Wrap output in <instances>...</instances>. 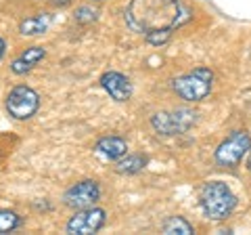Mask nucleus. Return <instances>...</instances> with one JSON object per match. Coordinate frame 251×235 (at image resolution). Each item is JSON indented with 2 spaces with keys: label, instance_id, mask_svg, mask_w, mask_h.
Masks as SVG:
<instances>
[{
  "label": "nucleus",
  "instance_id": "nucleus-12",
  "mask_svg": "<svg viewBox=\"0 0 251 235\" xmlns=\"http://www.w3.org/2000/svg\"><path fill=\"white\" fill-rule=\"evenodd\" d=\"M52 17L49 13H38L34 17H27L19 23V34L21 36H40L50 28Z\"/></svg>",
  "mask_w": 251,
  "mask_h": 235
},
{
  "label": "nucleus",
  "instance_id": "nucleus-14",
  "mask_svg": "<svg viewBox=\"0 0 251 235\" xmlns=\"http://www.w3.org/2000/svg\"><path fill=\"white\" fill-rule=\"evenodd\" d=\"M161 231L166 235H193L195 227L182 216H170L168 221L161 225Z\"/></svg>",
  "mask_w": 251,
  "mask_h": 235
},
{
  "label": "nucleus",
  "instance_id": "nucleus-11",
  "mask_svg": "<svg viewBox=\"0 0 251 235\" xmlns=\"http://www.w3.org/2000/svg\"><path fill=\"white\" fill-rule=\"evenodd\" d=\"M94 149H97L99 153H103L105 158L117 162L120 158H124V155L128 153V143H126L122 137H115V135H111V137H100L97 141V145H94Z\"/></svg>",
  "mask_w": 251,
  "mask_h": 235
},
{
  "label": "nucleus",
  "instance_id": "nucleus-21",
  "mask_svg": "<svg viewBox=\"0 0 251 235\" xmlns=\"http://www.w3.org/2000/svg\"><path fill=\"white\" fill-rule=\"evenodd\" d=\"M97 2H100V0H97Z\"/></svg>",
  "mask_w": 251,
  "mask_h": 235
},
{
  "label": "nucleus",
  "instance_id": "nucleus-7",
  "mask_svg": "<svg viewBox=\"0 0 251 235\" xmlns=\"http://www.w3.org/2000/svg\"><path fill=\"white\" fill-rule=\"evenodd\" d=\"M107 221V212L103 208L90 206L84 210H75V214L69 218L65 225V231L72 235H90L103 229V225Z\"/></svg>",
  "mask_w": 251,
  "mask_h": 235
},
{
  "label": "nucleus",
  "instance_id": "nucleus-9",
  "mask_svg": "<svg viewBox=\"0 0 251 235\" xmlns=\"http://www.w3.org/2000/svg\"><path fill=\"white\" fill-rule=\"evenodd\" d=\"M100 86L107 92L109 97L117 103H124V101H130L132 97V82L120 72H105L100 76Z\"/></svg>",
  "mask_w": 251,
  "mask_h": 235
},
{
  "label": "nucleus",
  "instance_id": "nucleus-10",
  "mask_svg": "<svg viewBox=\"0 0 251 235\" xmlns=\"http://www.w3.org/2000/svg\"><path fill=\"white\" fill-rule=\"evenodd\" d=\"M46 57V49L44 46H29V49H25L17 59H13L11 63V72L17 74V76H23L31 72L40 61Z\"/></svg>",
  "mask_w": 251,
  "mask_h": 235
},
{
  "label": "nucleus",
  "instance_id": "nucleus-19",
  "mask_svg": "<svg viewBox=\"0 0 251 235\" xmlns=\"http://www.w3.org/2000/svg\"><path fill=\"white\" fill-rule=\"evenodd\" d=\"M52 2L57 4V6H67L69 2H72V0H52Z\"/></svg>",
  "mask_w": 251,
  "mask_h": 235
},
{
  "label": "nucleus",
  "instance_id": "nucleus-20",
  "mask_svg": "<svg viewBox=\"0 0 251 235\" xmlns=\"http://www.w3.org/2000/svg\"><path fill=\"white\" fill-rule=\"evenodd\" d=\"M247 170L251 172V149H249V155H247Z\"/></svg>",
  "mask_w": 251,
  "mask_h": 235
},
{
  "label": "nucleus",
  "instance_id": "nucleus-4",
  "mask_svg": "<svg viewBox=\"0 0 251 235\" xmlns=\"http://www.w3.org/2000/svg\"><path fill=\"white\" fill-rule=\"evenodd\" d=\"M199 120V114L193 109L180 107L174 112H157L151 118V126L157 135L163 137H174V135H182V132L191 130Z\"/></svg>",
  "mask_w": 251,
  "mask_h": 235
},
{
  "label": "nucleus",
  "instance_id": "nucleus-3",
  "mask_svg": "<svg viewBox=\"0 0 251 235\" xmlns=\"http://www.w3.org/2000/svg\"><path fill=\"white\" fill-rule=\"evenodd\" d=\"M172 88H174L176 95L188 101V103H199V101L205 99L211 88H214V72L209 67H195L193 72L182 74L172 80Z\"/></svg>",
  "mask_w": 251,
  "mask_h": 235
},
{
  "label": "nucleus",
  "instance_id": "nucleus-18",
  "mask_svg": "<svg viewBox=\"0 0 251 235\" xmlns=\"http://www.w3.org/2000/svg\"><path fill=\"white\" fill-rule=\"evenodd\" d=\"M4 51H6V42L2 40V38H0V59L4 57Z\"/></svg>",
  "mask_w": 251,
  "mask_h": 235
},
{
  "label": "nucleus",
  "instance_id": "nucleus-2",
  "mask_svg": "<svg viewBox=\"0 0 251 235\" xmlns=\"http://www.w3.org/2000/svg\"><path fill=\"white\" fill-rule=\"evenodd\" d=\"M199 206L209 221H226L237 208V195L222 181H209L199 191Z\"/></svg>",
  "mask_w": 251,
  "mask_h": 235
},
{
  "label": "nucleus",
  "instance_id": "nucleus-17",
  "mask_svg": "<svg viewBox=\"0 0 251 235\" xmlns=\"http://www.w3.org/2000/svg\"><path fill=\"white\" fill-rule=\"evenodd\" d=\"M172 38V29H161V32H151V34H145V40L149 44H166Z\"/></svg>",
  "mask_w": 251,
  "mask_h": 235
},
{
  "label": "nucleus",
  "instance_id": "nucleus-5",
  "mask_svg": "<svg viewBox=\"0 0 251 235\" xmlns=\"http://www.w3.org/2000/svg\"><path fill=\"white\" fill-rule=\"evenodd\" d=\"M251 149V137L245 130H234L232 135L226 137L222 143L218 145V149L214 153L216 162L224 168H237L243 162V158Z\"/></svg>",
  "mask_w": 251,
  "mask_h": 235
},
{
  "label": "nucleus",
  "instance_id": "nucleus-8",
  "mask_svg": "<svg viewBox=\"0 0 251 235\" xmlns=\"http://www.w3.org/2000/svg\"><path fill=\"white\" fill-rule=\"evenodd\" d=\"M100 200V187L97 181H80L63 193V204L72 210H84Z\"/></svg>",
  "mask_w": 251,
  "mask_h": 235
},
{
  "label": "nucleus",
  "instance_id": "nucleus-1",
  "mask_svg": "<svg viewBox=\"0 0 251 235\" xmlns=\"http://www.w3.org/2000/svg\"><path fill=\"white\" fill-rule=\"evenodd\" d=\"M191 9L180 0H130L124 19L132 32L151 34L161 29H178L191 19Z\"/></svg>",
  "mask_w": 251,
  "mask_h": 235
},
{
  "label": "nucleus",
  "instance_id": "nucleus-13",
  "mask_svg": "<svg viewBox=\"0 0 251 235\" xmlns=\"http://www.w3.org/2000/svg\"><path fill=\"white\" fill-rule=\"evenodd\" d=\"M147 158L140 153H134V155H124V158L117 160L115 164V170L120 172V175H138V172H143L145 166H147Z\"/></svg>",
  "mask_w": 251,
  "mask_h": 235
},
{
  "label": "nucleus",
  "instance_id": "nucleus-15",
  "mask_svg": "<svg viewBox=\"0 0 251 235\" xmlns=\"http://www.w3.org/2000/svg\"><path fill=\"white\" fill-rule=\"evenodd\" d=\"M21 225H23V218L17 212L0 208V233H11Z\"/></svg>",
  "mask_w": 251,
  "mask_h": 235
},
{
  "label": "nucleus",
  "instance_id": "nucleus-16",
  "mask_svg": "<svg viewBox=\"0 0 251 235\" xmlns=\"http://www.w3.org/2000/svg\"><path fill=\"white\" fill-rule=\"evenodd\" d=\"M97 17H99V11L90 9V6H80V9H75V13H74V19L77 23H82V26L97 21Z\"/></svg>",
  "mask_w": 251,
  "mask_h": 235
},
{
  "label": "nucleus",
  "instance_id": "nucleus-6",
  "mask_svg": "<svg viewBox=\"0 0 251 235\" xmlns=\"http://www.w3.org/2000/svg\"><path fill=\"white\" fill-rule=\"evenodd\" d=\"M6 112L15 120H29L40 107V95L25 84H19L6 95Z\"/></svg>",
  "mask_w": 251,
  "mask_h": 235
}]
</instances>
